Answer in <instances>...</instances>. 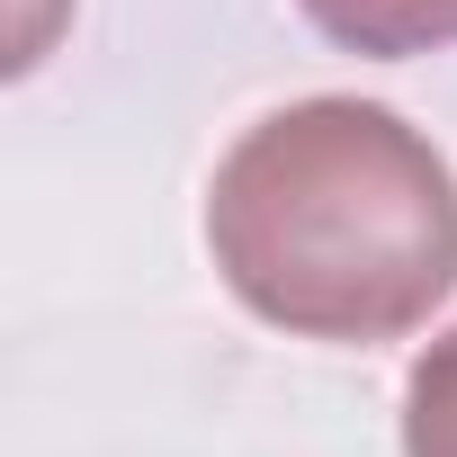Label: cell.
<instances>
[{
	"label": "cell",
	"instance_id": "cell-1",
	"mask_svg": "<svg viewBox=\"0 0 457 457\" xmlns=\"http://www.w3.org/2000/svg\"><path fill=\"white\" fill-rule=\"evenodd\" d=\"M206 252L270 332L377 350L457 287V170L377 99H296L215 162Z\"/></svg>",
	"mask_w": 457,
	"mask_h": 457
},
{
	"label": "cell",
	"instance_id": "cell-2",
	"mask_svg": "<svg viewBox=\"0 0 457 457\" xmlns=\"http://www.w3.org/2000/svg\"><path fill=\"white\" fill-rule=\"evenodd\" d=\"M296 10L377 63H412V54H448L457 46V0H296Z\"/></svg>",
	"mask_w": 457,
	"mask_h": 457
},
{
	"label": "cell",
	"instance_id": "cell-3",
	"mask_svg": "<svg viewBox=\"0 0 457 457\" xmlns=\"http://www.w3.org/2000/svg\"><path fill=\"white\" fill-rule=\"evenodd\" d=\"M403 457H457V323L403 377Z\"/></svg>",
	"mask_w": 457,
	"mask_h": 457
}]
</instances>
